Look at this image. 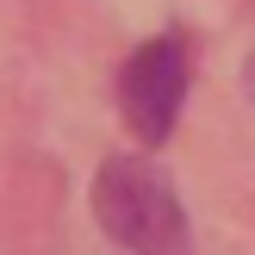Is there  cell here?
I'll return each instance as SVG.
<instances>
[{
	"instance_id": "1",
	"label": "cell",
	"mask_w": 255,
	"mask_h": 255,
	"mask_svg": "<svg viewBox=\"0 0 255 255\" xmlns=\"http://www.w3.org/2000/svg\"><path fill=\"white\" fill-rule=\"evenodd\" d=\"M94 218L131 255H187V212L174 181L143 156H112L94 181Z\"/></svg>"
},
{
	"instance_id": "3",
	"label": "cell",
	"mask_w": 255,
	"mask_h": 255,
	"mask_svg": "<svg viewBox=\"0 0 255 255\" xmlns=\"http://www.w3.org/2000/svg\"><path fill=\"white\" fill-rule=\"evenodd\" d=\"M243 87L255 94V50H249V62H243Z\"/></svg>"
},
{
	"instance_id": "2",
	"label": "cell",
	"mask_w": 255,
	"mask_h": 255,
	"mask_svg": "<svg viewBox=\"0 0 255 255\" xmlns=\"http://www.w3.org/2000/svg\"><path fill=\"white\" fill-rule=\"evenodd\" d=\"M181 100H187V44L149 37L119 75V112L137 131V143H162L181 119Z\"/></svg>"
}]
</instances>
